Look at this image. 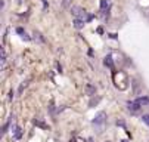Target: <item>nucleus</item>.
<instances>
[{"label":"nucleus","instance_id":"1","mask_svg":"<svg viewBox=\"0 0 149 142\" xmlns=\"http://www.w3.org/2000/svg\"><path fill=\"white\" fill-rule=\"evenodd\" d=\"M112 82H114V86L118 89V90H125L130 85V80H129V76H127L124 71H114L112 74Z\"/></svg>","mask_w":149,"mask_h":142},{"label":"nucleus","instance_id":"2","mask_svg":"<svg viewBox=\"0 0 149 142\" xmlns=\"http://www.w3.org/2000/svg\"><path fill=\"white\" fill-rule=\"evenodd\" d=\"M71 12H72V15H74L75 19H81V21H84V22H89V21H92V19H93V15H90L89 12L81 9L80 6H72Z\"/></svg>","mask_w":149,"mask_h":142},{"label":"nucleus","instance_id":"3","mask_svg":"<svg viewBox=\"0 0 149 142\" xmlns=\"http://www.w3.org/2000/svg\"><path fill=\"white\" fill-rule=\"evenodd\" d=\"M105 120H106V113H105V111H100V113H97V114L95 115V118H93V125L100 126V125L105 123Z\"/></svg>","mask_w":149,"mask_h":142},{"label":"nucleus","instance_id":"4","mask_svg":"<svg viewBox=\"0 0 149 142\" xmlns=\"http://www.w3.org/2000/svg\"><path fill=\"white\" fill-rule=\"evenodd\" d=\"M127 107H129V111H132L133 114H136L140 110L142 105L137 102V101H129V102H127Z\"/></svg>","mask_w":149,"mask_h":142},{"label":"nucleus","instance_id":"5","mask_svg":"<svg viewBox=\"0 0 149 142\" xmlns=\"http://www.w3.org/2000/svg\"><path fill=\"white\" fill-rule=\"evenodd\" d=\"M12 132H13V139L15 141H18V139H21V136H22V130H21V127L19 126H16V125H13L12 126Z\"/></svg>","mask_w":149,"mask_h":142},{"label":"nucleus","instance_id":"6","mask_svg":"<svg viewBox=\"0 0 149 142\" xmlns=\"http://www.w3.org/2000/svg\"><path fill=\"white\" fill-rule=\"evenodd\" d=\"M103 64L106 67H109L111 70H114V62H112V55H106L105 59H103Z\"/></svg>","mask_w":149,"mask_h":142},{"label":"nucleus","instance_id":"7","mask_svg":"<svg viewBox=\"0 0 149 142\" xmlns=\"http://www.w3.org/2000/svg\"><path fill=\"white\" fill-rule=\"evenodd\" d=\"M109 0H100V12H106V9H109Z\"/></svg>","mask_w":149,"mask_h":142},{"label":"nucleus","instance_id":"8","mask_svg":"<svg viewBox=\"0 0 149 142\" xmlns=\"http://www.w3.org/2000/svg\"><path fill=\"white\" fill-rule=\"evenodd\" d=\"M136 101H137L140 105H148V104H149V98H148V96H140V98H137Z\"/></svg>","mask_w":149,"mask_h":142},{"label":"nucleus","instance_id":"9","mask_svg":"<svg viewBox=\"0 0 149 142\" xmlns=\"http://www.w3.org/2000/svg\"><path fill=\"white\" fill-rule=\"evenodd\" d=\"M84 24H86V22H84V21H81V19H74V27L75 28H83L84 27Z\"/></svg>","mask_w":149,"mask_h":142},{"label":"nucleus","instance_id":"10","mask_svg":"<svg viewBox=\"0 0 149 142\" xmlns=\"http://www.w3.org/2000/svg\"><path fill=\"white\" fill-rule=\"evenodd\" d=\"M34 123H36L37 126H40V127H43V129H49V126H47V125H45L40 118H36V120H34Z\"/></svg>","mask_w":149,"mask_h":142},{"label":"nucleus","instance_id":"11","mask_svg":"<svg viewBox=\"0 0 149 142\" xmlns=\"http://www.w3.org/2000/svg\"><path fill=\"white\" fill-rule=\"evenodd\" d=\"M16 33H18V34H21L24 38H28V37H27V34H25V31H24L22 28H21V27H18V28H16Z\"/></svg>","mask_w":149,"mask_h":142},{"label":"nucleus","instance_id":"12","mask_svg":"<svg viewBox=\"0 0 149 142\" xmlns=\"http://www.w3.org/2000/svg\"><path fill=\"white\" fill-rule=\"evenodd\" d=\"M142 120H143V123H145V125H148V126H149V114L142 115Z\"/></svg>","mask_w":149,"mask_h":142},{"label":"nucleus","instance_id":"13","mask_svg":"<svg viewBox=\"0 0 149 142\" xmlns=\"http://www.w3.org/2000/svg\"><path fill=\"white\" fill-rule=\"evenodd\" d=\"M71 142H87V141H84L83 138H75V139H72Z\"/></svg>","mask_w":149,"mask_h":142},{"label":"nucleus","instance_id":"14","mask_svg":"<svg viewBox=\"0 0 149 142\" xmlns=\"http://www.w3.org/2000/svg\"><path fill=\"white\" fill-rule=\"evenodd\" d=\"M27 85H28V82H24L22 85H21V87H19V93H21V92H22V90H24V87H25Z\"/></svg>","mask_w":149,"mask_h":142},{"label":"nucleus","instance_id":"15","mask_svg":"<svg viewBox=\"0 0 149 142\" xmlns=\"http://www.w3.org/2000/svg\"><path fill=\"white\" fill-rule=\"evenodd\" d=\"M123 142H127V141H123Z\"/></svg>","mask_w":149,"mask_h":142},{"label":"nucleus","instance_id":"16","mask_svg":"<svg viewBox=\"0 0 149 142\" xmlns=\"http://www.w3.org/2000/svg\"><path fill=\"white\" fill-rule=\"evenodd\" d=\"M89 142H92V141H89Z\"/></svg>","mask_w":149,"mask_h":142}]
</instances>
